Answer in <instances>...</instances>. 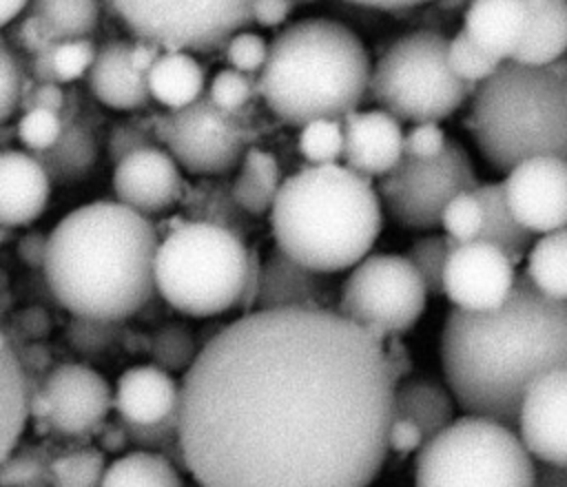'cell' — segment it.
Masks as SVG:
<instances>
[{
    "mask_svg": "<svg viewBox=\"0 0 567 487\" xmlns=\"http://www.w3.org/2000/svg\"><path fill=\"white\" fill-rule=\"evenodd\" d=\"M396 379L383 343L323 308L252 310L184 372L177 434L199 487H368Z\"/></svg>",
    "mask_w": 567,
    "mask_h": 487,
    "instance_id": "cell-1",
    "label": "cell"
},
{
    "mask_svg": "<svg viewBox=\"0 0 567 487\" xmlns=\"http://www.w3.org/2000/svg\"><path fill=\"white\" fill-rule=\"evenodd\" d=\"M439 352L447 390L467 416L516 427L525 390L567 367V303L516 274L501 308L450 310Z\"/></svg>",
    "mask_w": 567,
    "mask_h": 487,
    "instance_id": "cell-2",
    "label": "cell"
},
{
    "mask_svg": "<svg viewBox=\"0 0 567 487\" xmlns=\"http://www.w3.org/2000/svg\"><path fill=\"white\" fill-rule=\"evenodd\" d=\"M157 244L148 217L111 199L84 204L47 235L49 290L73 317L124 321L155 297Z\"/></svg>",
    "mask_w": 567,
    "mask_h": 487,
    "instance_id": "cell-3",
    "label": "cell"
},
{
    "mask_svg": "<svg viewBox=\"0 0 567 487\" xmlns=\"http://www.w3.org/2000/svg\"><path fill=\"white\" fill-rule=\"evenodd\" d=\"M275 246L319 272L359 263L381 232V201L372 179L343 164H308L286 177L270 206Z\"/></svg>",
    "mask_w": 567,
    "mask_h": 487,
    "instance_id": "cell-4",
    "label": "cell"
},
{
    "mask_svg": "<svg viewBox=\"0 0 567 487\" xmlns=\"http://www.w3.org/2000/svg\"><path fill=\"white\" fill-rule=\"evenodd\" d=\"M370 55L346 24L301 18L270 42L257 73V93L288 126L310 120H341L368 95Z\"/></svg>",
    "mask_w": 567,
    "mask_h": 487,
    "instance_id": "cell-5",
    "label": "cell"
},
{
    "mask_svg": "<svg viewBox=\"0 0 567 487\" xmlns=\"http://www.w3.org/2000/svg\"><path fill=\"white\" fill-rule=\"evenodd\" d=\"M474 144L498 173L529 157L567 155V66L503 60L472 91L467 117Z\"/></svg>",
    "mask_w": 567,
    "mask_h": 487,
    "instance_id": "cell-6",
    "label": "cell"
},
{
    "mask_svg": "<svg viewBox=\"0 0 567 487\" xmlns=\"http://www.w3.org/2000/svg\"><path fill=\"white\" fill-rule=\"evenodd\" d=\"M248 248L235 232L206 224H177L155 250V292L177 312L206 319L237 308Z\"/></svg>",
    "mask_w": 567,
    "mask_h": 487,
    "instance_id": "cell-7",
    "label": "cell"
},
{
    "mask_svg": "<svg viewBox=\"0 0 567 487\" xmlns=\"http://www.w3.org/2000/svg\"><path fill=\"white\" fill-rule=\"evenodd\" d=\"M414 487H534L536 463L514 427L461 416L416 449Z\"/></svg>",
    "mask_w": 567,
    "mask_h": 487,
    "instance_id": "cell-8",
    "label": "cell"
},
{
    "mask_svg": "<svg viewBox=\"0 0 567 487\" xmlns=\"http://www.w3.org/2000/svg\"><path fill=\"white\" fill-rule=\"evenodd\" d=\"M447 38L434 29H414L388 44L370 66L372 102L403 122H441L472 95L474 86L447 66Z\"/></svg>",
    "mask_w": 567,
    "mask_h": 487,
    "instance_id": "cell-9",
    "label": "cell"
},
{
    "mask_svg": "<svg viewBox=\"0 0 567 487\" xmlns=\"http://www.w3.org/2000/svg\"><path fill=\"white\" fill-rule=\"evenodd\" d=\"M255 113L221 111L206 93L188 106L151 115L157 144L179 168L197 177H221L237 168L257 137Z\"/></svg>",
    "mask_w": 567,
    "mask_h": 487,
    "instance_id": "cell-10",
    "label": "cell"
},
{
    "mask_svg": "<svg viewBox=\"0 0 567 487\" xmlns=\"http://www.w3.org/2000/svg\"><path fill=\"white\" fill-rule=\"evenodd\" d=\"M122 24L162 51L215 53L250 24L252 0H106Z\"/></svg>",
    "mask_w": 567,
    "mask_h": 487,
    "instance_id": "cell-11",
    "label": "cell"
},
{
    "mask_svg": "<svg viewBox=\"0 0 567 487\" xmlns=\"http://www.w3.org/2000/svg\"><path fill=\"white\" fill-rule=\"evenodd\" d=\"M427 292L403 255H365L339 283L337 308L379 343L408 332L425 310Z\"/></svg>",
    "mask_w": 567,
    "mask_h": 487,
    "instance_id": "cell-12",
    "label": "cell"
},
{
    "mask_svg": "<svg viewBox=\"0 0 567 487\" xmlns=\"http://www.w3.org/2000/svg\"><path fill=\"white\" fill-rule=\"evenodd\" d=\"M478 184L470 153L458 139H447L434 159L401 157L379 177V201L396 226L408 230H432L441 224L445 204Z\"/></svg>",
    "mask_w": 567,
    "mask_h": 487,
    "instance_id": "cell-13",
    "label": "cell"
},
{
    "mask_svg": "<svg viewBox=\"0 0 567 487\" xmlns=\"http://www.w3.org/2000/svg\"><path fill=\"white\" fill-rule=\"evenodd\" d=\"M113 407L106 379L89 365L62 363L29 392V416L66 438L89 436L100 429Z\"/></svg>",
    "mask_w": 567,
    "mask_h": 487,
    "instance_id": "cell-14",
    "label": "cell"
},
{
    "mask_svg": "<svg viewBox=\"0 0 567 487\" xmlns=\"http://www.w3.org/2000/svg\"><path fill=\"white\" fill-rule=\"evenodd\" d=\"M503 193L514 219L529 232H554L567 221V162L529 157L505 173Z\"/></svg>",
    "mask_w": 567,
    "mask_h": 487,
    "instance_id": "cell-15",
    "label": "cell"
},
{
    "mask_svg": "<svg viewBox=\"0 0 567 487\" xmlns=\"http://www.w3.org/2000/svg\"><path fill=\"white\" fill-rule=\"evenodd\" d=\"M514 279V263L496 246L474 239L450 250L443 268V294L461 310H496L509 297Z\"/></svg>",
    "mask_w": 567,
    "mask_h": 487,
    "instance_id": "cell-16",
    "label": "cell"
},
{
    "mask_svg": "<svg viewBox=\"0 0 567 487\" xmlns=\"http://www.w3.org/2000/svg\"><path fill=\"white\" fill-rule=\"evenodd\" d=\"M516 425L520 443L540 463L567 460V367L540 374L523 394Z\"/></svg>",
    "mask_w": 567,
    "mask_h": 487,
    "instance_id": "cell-17",
    "label": "cell"
},
{
    "mask_svg": "<svg viewBox=\"0 0 567 487\" xmlns=\"http://www.w3.org/2000/svg\"><path fill=\"white\" fill-rule=\"evenodd\" d=\"M184 177L177 162L162 148H140L115 164L113 190L120 204L148 217L179 204Z\"/></svg>",
    "mask_w": 567,
    "mask_h": 487,
    "instance_id": "cell-18",
    "label": "cell"
},
{
    "mask_svg": "<svg viewBox=\"0 0 567 487\" xmlns=\"http://www.w3.org/2000/svg\"><path fill=\"white\" fill-rule=\"evenodd\" d=\"M339 283L332 274L306 268L272 246L261 259L259 290L252 310L323 308L334 310Z\"/></svg>",
    "mask_w": 567,
    "mask_h": 487,
    "instance_id": "cell-19",
    "label": "cell"
},
{
    "mask_svg": "<svg viewBox=\"0 0 567 487\" xmlns=\"http://www.w3.org/2000/svg\"><path fill=\"white\" fill-rule=\"evenodd\" d=\"M343 166L372 179L383 177L403 157L399 120L381 108L352 111L341 117Z\"/></svg>",
    "mask_w": 567,
    "mask_h": 487,
    "instance_id": "cell-20",
    "label": "cell"
},
{
    "mask_svg": "<svg viewBox=\"0 0 567 487\" xmlns=\"http://www.w3.org/2000/svg\"><path fill=\"white\" fill-rule=\"evenodd\" d=\"M51 195V182L40 162L24 151H0V228L35 221Z\"/></svg>",
    "mask_w": 567,
    "mask_h": 487,
    "instance_id": "cell-21",
    "label": "cell"
},
{
    "mask_svg": "<svg viewBox=\"0 0 567 487\" xmlns=\"http://www.w3.org/2000/svg\"><path fill=\"white\" fill-rule=\"evenodd\" d=\"M179 385L155 365H135L120 374L113 407L117 418L128 425H155L177 414Z\"/></svg>",
    "mask_w": 567,
    "mask_h": 487,
    "instance_id": "cell-22",
    "label": "cell"
},
{
    "mask_svg": "<svg viewBox=\"0 0 567 487\" xmlns=\"http://www.w3.org/2000/svg\"><path fill=\"white\" fill-rule=\"evenodd\" d=\"M131 42L106 40L95 49L93 62L86 71V82L97 102L115 111H137L151 100L146 75L135 71L128 60Z\"/></svg>",
    "mask_w": 567,
    "mask_h": 487,
    "instance_id": "cell-23",
    "label": "cell"
},
{
    "mask_svg": "<svg viewBox=\"0 0 567 487\" xmlns=\"http://www.w3.org/2000/svg\"><path fill=\"white\" fill-rule=\"evenodd\" d=\"M525 22L527 11L520 0H472L461 31L496 60H509Z\"/></svg>",
    "mask_w": 567,
    "mask_h": 487,
    "instance_id": "cell-24",
    "label": "cell"
},
{
    "mask_svg": "<svg viewBox=\"0 0 567 487\" xmlns=\"http://www.w3.org/2000/svg\"><path fill=\"white\" fill-rule=\"evenodd\" d=\"M392 416L414 425L427 443L454 421V398L447 387L430 376L401 379L392 394Z\"/></svg>",
    "mask_w": 567,
    "mask_h": 487,
    "instance_id": "cell-25",
    "label": "cell"
},
{
    "mask_svg": "<svg viewBox=\"0 0 567 487\" xmlns=\"http://www.w3.org/2000/svg\"><path fill=\"white\" fill-rule=\"evenodd\" d=\"M29 392L31 381L27 370L0 330V463L20 443L29 421Z\"/></svg>",
    "mask_w": 567,
    "mask_h": 487,
    "instance_id": "cell-26",
    "label": "cell"
},
{
    "mask_svg": "<svg viewBox=\"0 0 567 487\" xmlns=\"http://www.w3.org/2000/svg\"><path fill=\"white\" fill-rule=\"evenodd\" d=\"M567 44V2L549 0L540 9L527 11L523 35L512 53V62L545 66L563 58Z\"/></svg>",
    "mask_w": 567,
    "mask_h": 487,
    "instance_id": "cell-27",
    "label": "cell"
},
{
    "mask_svg": "<svg viewBox=\"0 0 567 487\" xmlns=\"http://www.w3.org/2000/svg\"><path fill=\"white\" fill-rule=\"evenodd\" d=\"M204 69L186 51H162L146 71L148 95L168 111L188 106L204 93Z\"/></svg>",
    "mask_w": 567,
    "mask_h": 487,
    "instance_id": "cell-28",
    "label": "cell"
},
{
    "mask_svg": "<svg viewBox=\"0 0 567 487\" xmlns=\"http://www.w3.org/2000/svg\"><path fill=\"white\" fill-rule=\"evenodd\" d=\"M33 157L44 168L51 184H75L84 179L97 162V139L89 124L73 120L62 124L55 144Z\"/></svg>",
    "mask_w": 567,
    "mask_h": 487,
    "instance_id": "cell-29",
    "label": "cell"
},
{
    "mask_svg": "<svg viewBox=\"0 0 567 487\" xmlns=\"http://www.w3.org/2000/svg\"><path fill=\"white\" fill-rule=\"evenodd\" d=\"M483 208V226L478 241L496 246L514 266L527 255L534 241V232L525 230L507 208L503 182H478L472 190Z\"/></svg>",
    "mask_w": 567,
    "mask_h": 487,
    "instance_id": "cell-30",
    "label": "cell"
},
{
    "mask_svg": "<svg viewBox=\"0 0 567 487\" xmlns=\"http://www.w3.org/2000/svg\"><path fill=\"white\" fill-rule=\"evenodd\" d=\"M179 204L190 215V221H206L226 228L241 239L252 230V217L237 206L230 182H226L224 175L202 177V182L195 188L184 186Z\"/></svg>",
    "mask_w": 567,
    "mask_h": 487,
    "instance_id": "cell-31",
    "label": "cell"
},
{
    "mask_svg": "<svg viewBox=\"0 0 567 487\" xmlns=\"http://www.w3.org/2000/svg\"><path fill=\"white\" fill-rule=\"evenodd\" d=\"M281 182V168L275 155L250 146L237 164V175L230 182V188L237 206L246 215L259 217L270 210Z\"/></svg>",
    "mask_w": 567,
    "mask_h": 487,
    "instance_id": "cell-32",
    "label": "cell"
},
{
    "mask_svg": "<svg viewBox=\"0 0 567 487\" xmlns=\"http://www.w3.org/2000/svg\"><path fill=\"white\" fill-rule=\"evenodd\" d=\"M24 9L55 42L89 38L100 20V0H29Z\"/></svg>",
    "mask_w": 567,
    "mask_h": 487,
    "instance_id": "cell-33",
    "label": "cell"
},
{
    "mask_svg": "<svg viewBox=\"0 0 567 487\" xmlns=\"http://www.w3.org/2000/svg\"><path fill=\"white\" fill-rule=\"evenodd\" d=\"M100 487H186L177 467L153 452L133 449L106 465Z\"/></svg>",
    "mask_w": 567,
    "mask_h": 487,
    "instance_id": "cell-34",
    "label": "cell"
},
{
    "mask_svg": "<svg viewBox=\"0 0 567 487\" xmlns=\"http://www.w3.org/2000/svg\"><path fill=\"white\" fill-rule=\"evenodd\" d=\"M527 279L549 299L567 297V232L565 228L545 232L527 250Z\"/></svg>",
    "mask_w": 567,
    "mask_h": 487,
    "instance_id": "cell-35",
    "label": "cell"
},
{
    "mask_svg": "<svg viewBox=\"0 0 567 487\" xmlns=\"http://www.w3.org/2000/svg\"><path fill=\"white\" fill-rule=\"evenodd\" d=\"M104 469L106 458L97 447L64 449L49 460V483L51 487H100Z\"/></svg>",
    "mask_w": 567,
    "mask_h": 487,
    "instance_id": "cell-36",
    "label": "cell"
},
{
    "mask_svg": "<svg viewBox=\"0 0 567 487\" xmlns=\"http://www.w3.org/2000/svg\"><path fill=\"white\" fill-rule=\"evenodd\" d=\"M199 341L186 323H164L151 336V361L164 372H186L197 356Z\"/></svg>",
    "mask_w": 567,
    "mask_h": 487,
    "instance_id": "cell-37",
    "label": "cell"
},
{
    "mask_svg": "<svg viewBox=\"0 0 567 487\" xmlns=\"http://www.w3.org/2000/svg\"><path fill=\"white\" fill-rule=\"evenodd\" d=\"M51 452L42 445L13 447L0 463V487H51L49 460Z\"/></svg>",
    "mask_w": 567,
    "mask_h": 487,
    "instance_id": "cell-38",
    "label": "cell"
},
{
    "mask_svg": "<svg viewBox=\"0 0 567 487\" xmlns=\"http://www.w3.org/2000/svg\"><path fill=\"white\" fill-rule=\"evenodd\" d=\"M454 246H458V244L454 239H450L447 235H427V237L416 239L410 246L405 259L416 270L427 294H434V297L443 294V268H445V259Z\"/></svg>",
    "mask_w": 567,
    "mask_h": 487,
    "instance_id": "cell-39",
    "label": "cell"
},
{
    "mask_svg": "<svg viewBox=\"0 0 567 487\" xmlns=\"http://www.w3.org/2000/svg\"><path fill=\"white\" fill-rule=\"evenodd\" d=\"M297 148L308 159V164H337L343 151V128L341 120H310L299 126Z\"/></svg>",
    "mask_w": 567,
    "mask_h": 487,
    "instance_id": "cell-40",
    "label": "cell"
},
{
    "mask_svg": "<svg viewBox=\"0 0 567 487\" xmlns=\"http://www.w3.org/2000/svg\"><path fill=\"white\" fill-rule=\"evenodd\" d=\"M445 58H447L450 71L470 86H476L478 82H483L503 62L489 55L487 51H483L481 46H476L463 31L454 33V38H447Z\"/></svg>",
    "mask_w": 567,
    "mask_h": 487,
    "instance_id": "cell-41",
    "label": "cell"
},
{
    "mask_svg": "<svg viewBox=\"0 0 567 487\" xmlns=\"http://www.w3.org/2000/svg\"><path fill=\"white\" fill-rule=\"evenodd\" d=\"M122 425H124V432L128 438V447L140 449V452L159 454V456L168 458L175 467L179 465L184 469L179 434H177V414L168 416L155 425H128V423H122Z\"/></svg>",
    "mask_w": 567,
    "mask_h": 487,
    "instance_id": "cell-42",
    "label": "cell"
},
{
    "mask_svg": "<svg viewBox=\"0 0 567 487\" xmlns=\"http://www.w3.org/2000/svg\"><path fill=\"white\" fill-rule=\"evenodd\" d=\"M439 226H443L445 235L450 239H454L456 244L478 239V232L483 226V208H481L478 199L474 197V193L467 190V193L452 197L441 213Z\"/></svg>",
    "mask_w": 567,
    "mask_h": 487,
    "instance_id": "cell-43",
    "label": "cell"
},
{
    "mask_svg": "<svg viewBox=\"0 0 567 487\" xmlns=\"http://www.w3.org/2000/svg\"><path fill=\"white\" fill-rule=\"evenodd\" d=\"M255 93H257V77L248 73H239L235 69H224L213 75L206 95L221 111H241L250 104Z\"/></svg>",
    "mask_w": 567,
    "mask_h": 487,
    "instance_id": "cell-44",
    "label": "cell"
},
{
    "mask_svg": "<svg viewBox=\"0 0 567 487\" xmlns=\"http://www.w3.org/2000/svg\"><path fill=\"white\" fill-rule=\"evenodd\" d=\"M95 46L89 38H78V40H62L51 46L49 60H51V71L53 80L58 82H73L80 75H84L93 62Z\"/></svg>",
    "mask_w": 567,
    "mask_h": 487,
    "instance_id": "cell-45",
    "label": "cell"
},
{
    "mask_svg": "<svg viewBox=\"0 0 567 487\" xmlns=\"http://www.w3.org/2000/svg\"><path fill=\"white\" fill-rule=\"evenodd\" d=\"M62 124L64 122H62L60 113L33 106V108L24 111V115L20 117L18 137L29 151L42 153L55 144V139L62 133Z\"/></svg>",
    "mask_w": 567,
    "mask_h": 487,
    "instance_id": "cell-46",
    "label": "cell"
},
{
    "mask_svg": "<svg viewBox=\"0 0 567 487\" xmlns=\"http://www.w3.org/2000/svg\"><path fill=\"white\" fill-rule=\"evenodd\" d=\"M151 146H159L153 133V122L151 117L146 120H126L120 122L111 128L109 142H106V151L113 164H117L122 157L140 151V148H151Z\"/></svg>",
    "mask_w": 567,
    "mask_h": 487,
    "instance_id": "cell-47",
    "label": "cell"
},
{
    "mask_svg": "<svg viewBox=\"0 0 567 487\" xmlns=\"http://www.w3.org/2000/svg\"><path fill=\"white\" fill-rule=\"evenodd\" d=\"M224 51H226V60L235 71L252 75V73H259V69L266 62L268 42L259 33L237 31L235 35H230Z\"/></svg>",
    "mask_w": 567,
    "mask_h": 487,
    "instance_id": "cell-48",
    "label": "cell"
},
{
    "mask_svg": "<svg viewBox=\"0 0 567 487\" xmlns=\"http://www.w3.org/2000/svg\"><path fill=\"white\" fill-rule=\"evenodd\" d=\"M447 139L450 137L439 126V122H419L408 133H403V157L434 159L443 153Z\"/></svg>",
    "mask_w": 567,
    "mask_h": 487,
    "instance_id": "cell-49",
    "label": "cell"
},
{
    "mask_svg": "<svg viewBox=\"0 0 567 487\" xmlns=\"http://www.w3.org/2000/svg\"><path fill=\"white\" fill-rule=\"evenodd\" d=\"M117 336L115 321H97V319H80L75 317V323L69 330V339L73 345L86 354H95L113 345Z\"/></svg>",
    "mask_w": 567,
    "mask_h": 487,
    "instance_id": "cell-50",
    "label": "cell"
},
{
    "mask_svg": "<svg viewBox=\"0 0 567 487\" xmlns=\"http://www.w3.org/2000/svg\"><path fill=\"white\" fill-rule=\"evenodd\" d=\"M22 100V75L11 51L0 42V124H4Z\"/></svg>",
    "mask_w": 567,
    "mask_h": 487,
    "instance_id": "cell-51",
    "label": "cell"
},
{
    "mask_svg": "<svg viewBox=\"0 0 567 487\" xmlns=\"http://www.w3.org/2000/svg\"><path fill=\"white\" fill-rule=\"evenodd\" d=\"M292 0H252L250 2V22L259 27H281L292 13Z\"/></svg>",
    "mask_w": 567,
    "mask_h": 487,
    "instance_id": "cell-52",
    "label": "cell"
},
{
    "mask_svg": "<svg viewBox=\"0 0 567 487\" xmlns=\"http://www.w3.org/2000/svg\"><path fill=\"white\" fill-rule=\"evenodd\" d=\"M259 274H261V257L257 255L255 248H248V261H246V272H244V286H241V297L237 301L239 312L248 314L255 308L257 290H259Z\"/></svg>",
    "mask_w": 567,
    "mask_h": 487,
    "instance_id": "cell-53",
    "label": "cell"
},
{
    "mask_svg": "<svg viewBox=\"0 0 567 487\" xmlns=\"http://www.w3.org/2000/svg\"><path fill=\"white\" fill-rule=\"evenodd\" d=\"M44 250H47L44 232H29L18 241V255L31 268H40L44 263Z\"/></svg>",
    "mask_w": 567,
    "mask_h": 487,
    "instance_id": "cell-54",
    "label": "cell"
},
{
    "mask_svg": "<svg viewBox=\"0 0 567 487\" xmlns=\"http://www.w3.org/2000/svg\"><path fill=\"white\" fill-rule=\"evenodd\" d=\"M100 452H122L128 447V438H126V432H124V425L120 421L115 423H102L100 425Z\"/></svg>",
    "mask_w": 567,
    "mask_h": 487,
    "instance_id": "cell-55",
    "label": "cell"
},
{
    "mask_svg": "<svg viewBox=\"0 0 567 487\" xmlns=\"http://www.w3.org/2000/svg\"><path fill=\"white\" fill-rule=\"evenodd\" d=\"M159 53H162L159 46H155L151 42H144V40H135V42H131L128 60H131L135 71L146 75V71L153 66V62L159 58Z\"/></svg>",
    "mask_w": 567,
    "mask_h": 487,
    "instance_id": "cell-56",
    "label": "cell"
},
{
    "mask_svg": "<svg viewBox=\"0 0 567 487\" xmlns=\"http://www.w3.org/2000/svg\"><path fill=\"white\" fill-rule=\"evenodd\" d=\"M62 104H64V95H62L60 86H58V84H51V82H47V84H40V86L35 89L31 108H33V106H38V108H49V111H55V113H60Z\"/></svg>",
    "mask_w": 567,
    "mask_h": 487,
    "instance_id": "cell-57",
    "label": "cell"
},
{
    "mask_svg": "<svg viewBox=\"0 0 567 487\" xmlns=\"http://www.w3.org/2000/svg\"><path fill=\"white\" fill-rule=\"evenodd\" d=\"M534 487H567V472L565 465H549L543 463L536 467Z\"/></svg>",
    "mask_w": 567,
    "mask_h": 487,
    "instance_id": "cell-58",
    "label": "cell"
},
{
    "mask_svg": "<svg viewBox=\"0 0 567 487\" xmlns=\"http://www.w3.org/2000/svg\"><path fill=\"white\" fill-rule=\"evenodd\" d=\"M350 4L359 7H370V9H385V11H396V9H412L432 0H346Z\"/></svg>",
    "mask_w": 567,
    "mask_h": 487,
    "instance_id": "cell-59",
    "label": "cell"
},
{
    "mask_svg": "<svg viewBox=\"0 0 567 487\" xmlns=\"http://www.w3.org/2000/svg\"><path fill=\"white\" fill-rule=\"evenodd\" d=\"M29 0H0V27L9 24L16 15L24 11Z\"/></svg>",
    "mask_w": 567,
    "mask_h": 487,
    "instance_id": "cell-60",
    "label": "cell"
},
{
    "mask_svg": "<svg viewBox=\"0 0 567 487\" xmlns=\"http://www.w3.org/2000/svg\"><path fill=\"white\" fill-rule=\"evenodd\" d=\"M299 2H301V4H310V2H315V0H292V4H299Z\"/></svg>",
    "mask_w": 567,
    "mask_h": 487,
    "instance_id": "cell-61",
    "label": "cell"
},
{
    "mask_svg": "<svg viewBox=\"0 0 567 487\" xmlns=\"http://www.w3.org/2000/svg\"><path fill=\"white\" fill-rule=\"evenodd\" d=\"M4 237H7V228H0V244L4 241Z\"/></svg>",
    "mask_w": 567,
    "mask_h": 487,
    "instance_id": "cell-62",
    "label": "cell"
},
{
    "mask_svg": "<svg viewBox=\"0 0 567 487\" xmlns=\"http://www.w3.org/2000/svg\"><path fill=\"white\" fill-rule=\"evenodd\" d=\"M563 2H565V0H563Z\"/></svg>",
    "mask_w": 567,
    "mask_h": 487,
    "instance_id": "cell-63",
    "label": "cell"
}]
</instances>
